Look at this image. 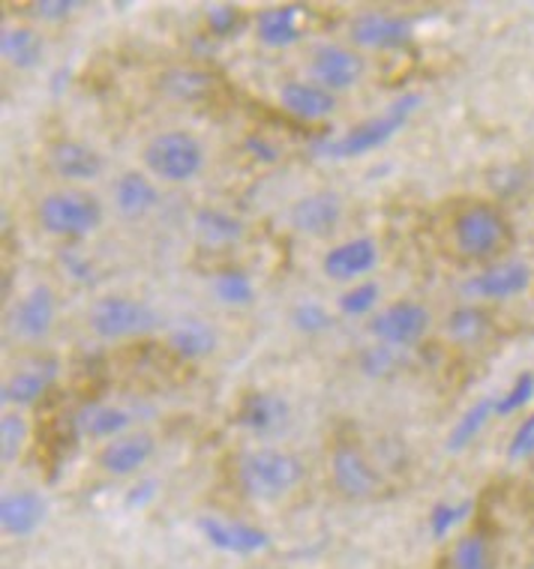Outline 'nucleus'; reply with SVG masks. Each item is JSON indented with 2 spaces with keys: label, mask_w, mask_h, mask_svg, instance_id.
<instances>
[{
  "label": "nucleus",
  "mask_w": 534,
  "mask_h": 569,
  "mask_svg": "<svg viewBox=\"0 0 534 569\" xmlns=\"http://www.w3.org/2000/svg\"><path fill=\"white\" fill-rule=\"evenodd\" d=\"M159 90L171 99H180V102H198V99H205L214 90V79H210L208 72H201V69L192 67H180V69H169L162 79H159Z\"/></svg>",
  "instance_id": "29"
},
{
  "label": "nucleus",
  "mask_w": 534,
  "mask_h": 569,
  "mask_svg": "<svg viewBox=\"0 0 534 569\" xmlns=\"http://www.w3.org/2000/svg\"><path fill=\"white\" fill-rule=\"evenodd\" d=\"M192 231H196L198 243L208 249H228L244 240V222L228 210L219 207H198L192 213Z\"/></svg>",
  "instance_id": "25"
},
{
  "label": "nucleus",
  "mask_w": 534,
  "mask_h": 569,
  "mask_svg": "<svg viewBox=\"0 0 534 569\" xmlns=\"http://www.w3.org/2000/svg\"><path fill=\"white\" fill-rule=\"evenodd\" d=\"M169 348L178 353L180 360H205L219 348V336L208 321L187 318L169 330Z\"/></svg>",
  "instance_id": "26"
},
{
  "label": "nucleus",
  "mask_w": 534,
  "mask_h": 569,
  "mask_svg": "<svg viewBox=\"0 0 534 569\" xmlns=\"http://www.w3.org/2000/svg\"><path fill=\"white\" fill-rule=\"evenodd\" d=\"M157 489H159L157 480H139L132 489H129L127 507H148V503L154 501Z\"/></svg>",
  "instance_id": "42"
},
{
  "label": "nucleus",
  "mask_w": 534,
  "mask_h": 569,
  "mask_svg": "<svg viewBox=\"0 0 534 569\" xmlns=\"http://www.w3.org/2000/svg\"><path fill=\"white\" fill-rule=\"evenodd\" d=\"M451 237H454V249L459 256L472 258V261H486L505 249L511 240V228L495 207L472 204L456 213Z\"/></svg>",
  "instance_id": "5"
},
{
  "label": "nucleus",
  "mask_w": 534,
  "mask_h": 569,
  "mask_svg": "<svg viewBox=\"0 0 534 569\" xmlns=\"http://www.w3.org/2000/svg\"><path fill=\"white\" fill-rule=\"evenodd\" d=\"M46 42L33 28H3L0 33V54L16 69H33L42 60Z\"/></svg>",
  "instance_id": "27"
},
{
  "label": "nucleus",
  "mask_w": 534,
  "mask_h": 569,
  "mask_svg": "<svg viewBox=\"0 0 534 569\" xmlns=\"http://www.w3.org/2000/svg\"><path fill=\"white\" fill-rule=\"evenodd\" d=\"M60 363L55 357H46V360H33L30 366L19 369L16 375H10L3 387H0V399L3 405H12V408H28V405L40 402L42 396L49 393L51 383L58 378Z\"/></svg>",
  "instance_id": "16"
},
{
  "label": "nucleus",
  "mask_w": 534,
  "mask_h": 569,
  "mask_svg": "<svg viewBox=\"0 0 534 569\" xmlns=\"http://www.w3.org/2000/svg\"><path fill=\"white\" fill-rule=\"evenodd\" d=\"M364 58L357 54L355 49H346V46H334V42H325L313 51V60H309V76L316 81L318 88L330 90V93H343V90H352L357 81L364 79Z\"/></svg>",
  "instance_id": "11"
},
{
  "label": "nucleus",
  "mask_w": 534,
  "mask_h": 569,
  "mask_svg": "<svg viewBox=\"0 0 534 569\" xmlns=\"http://www.w3.org/2000/svg\"><path fill=\"white\" fill-rule=\"evenodd\" d=\"M330 480L334 489L348 501H366L382 491V473L369 465L364 452L355 443H337L330 452Z\"/></svg>",
  "instance_id": "8"
},
{
  "label": "nucleus",
  "mask_w": 534,
  "mask_h": 569,
  "mask_svg": "<svg viewBox=\"0 0 534 569\" xmlns=\"http://www.w3.org/2000/svg\"><path fill=\"white\" fill-rule=\"evenodd\" d=\"M493 417H498V411H495V396L477 399V402L454 422V429L447 435V450L463 452L465 447H472V443L477 441V435L486 429V422H493Z\"/></svg>",
  "instance_id": "28"
},
{
  "label": "nucleus",
  "mask_w": 534,
  "mask_h": 569,
  "mask_svg": "<svg viewBox=\"0 0 534 569\" xmlns=\"http://www.w3.org/2000/svg\"><path fill=\"white\" fill-rule=\"evenodd\" d=\"M291 327H295L297 333L318 336L327 333V330L334 327V318H330V312H327L322 303H316V300H304V303H297L295 309H291Z\"/></svg>",
  "instance_id": "37"
},
{
  "label": "nucleus",
  "mask_w": 534,
  "mask_h": 569,
  "mask_svg": "<svg viewBox=\"0 0 534 569\" xmlns=\"http://www.w3.org/2000/svg\"><path fill=\"white\" fill-rule=\"evenodd\" d=\"M534 402V372H520L505 393L495 396V411L498 417H514Z\"/></svg>",
  "instance_id": "35"
},
{
  "label": "nucleus",
  "mask_w": 534,
  "mask_h": 569,
  "mask_svg": "<svg viewBox=\"0 0 534 569\" xmlns=\"http://www.w3.org/2000/svg\"><path fill=\"white\" fill-rule=\"evenodd\" d=\"M399 353L396 348H387V345H373V348H364L360 357H357V366L366 378H385V375H394L396 366H399Z\"/></svg>",
  "instance_id": "38"
},
{
  "label": "nucleus",
  "mask_w": 534,
  "mask_h": 569,
  "mask_svg": "<svg viewBox=\"0 0 534 569\" xmlns=\"http://www.w3.org/2000/svg\"><path fill=\"white\" fill-rule=\"evenodd\" d=\"M247 150L256 159H261V162H277V159H279L277 144H270V141H267V138H261V136L247 138Z\"/></svg>",
  "instance_id": "43"
},
{
  "label": "nucleus",
  "mask_w": 534,
  "mask_h": 569,
  "mask_svg": "<svg viewBox=\"0 0 534 569\" xmlns=\"http://www.w3.org/2000/svg\"><path fill=\"white\" fill-rule=\"evenodd\" d=\"M205 21H208V30L214 37H231L240 24V12L238 7H228V3H222V7H208Z\"/></svg>",
  "instance_id": "40"
},
{
  "label": "nucleus",
  "mask_w": 534,
  "mask_h": 569,
  "mask_svg": "<svg viewBox=\"0 0 534 569\" xmlns=\"http://www.w3.org/2000/svg\"><path fill=\"white\" fill-rule=\"evenodd\" d=\"M291 417V408L283 396L277 393H247L240 399L238 411H235V422L240 429H247L253 435H270L279 432Z\"/></svg>",
  "instance_id": "21"
},
{
  "label": "nucleus",
  "mask_w": 534,
  "mask_h": 569,
  "mask_svg": "<svg viewBox=\"0 0 534 569\" xmlns=\"http://www.w3.org/2000/svg\"><path fill=\"white\" fill-rule=\"evenodd\" d=\"M490 333V318L477 306H459L447 318V336L459 345H475Z\"/></svg>",
  "instance_id": "31"
},
{
  "label": "nucleus",
  "mask_w": 534,
  "mask_h": 569,
  "mask_svg": "<svg viewBox=\"0 0 534 569\" xmlns=\"http://www.w3.org/2000/svg\"><path fill=\"white\" fill-rule=\"evenodd\" d=\"M49 516V503L37 491H7L0 501V528L7 537H30L42 528Z\"/></svg>",
  "instance_id": "18"
},
{
  "label": "nucleus",
  "mask_w": 534,
  "mask_h": 569,
  "mask_svg": "<svg viewBox=\"0 0 534 569\" xmlns=\"http://www.w3.org/2000/svg\"><path fill=\"white\" fill-rule=\"evenodd\" d=\"M157 441L148 432H127L109 441L99 452V468L111 477H132L154 459Z\"/></svg>",
  "instance_id": "17"
},
{
  "label": "nucleus",
  "mask_w": 534,
  "mask_h": 569,
  "mask_svg": "<svg viewBox=\"0 0 534 569\" xmlns=\"http://www.w3.org/2000/svg\"><path fill=\"white\" fill-rule=\"evenodd\" d=\"M343 198L337 192H309V196L297 198L295 204L288 207V222L297 234L307 237H325L343 222Z\"/></svg>",
  "instance_id": "14"
},
{
  "label": "nucleus",
  "mask_w": 534,
  "mask_h": 569,
  "mask_svg": "<svg viewBox=\"0 0 534 569\" xmlns=\"http://www.w3.org/2000/svg\"><path fill=\"white\" fill-rule=\"evenodd\" d=\"M111 198H115V210H118L123 219H145L150 217L159 204V189L154 183V177L139 174V171H127L115 180V189H111Z\"/></svg>",
  "instance_id": "22"
},
{
  "label": "nucleus",
  "mask_w": 534,
  "mask_h": 569,
  "mask_svg": "<svg viewBox=\"0 0 534 569\" xmlns=\"http://www.w3.org/2000/svg\"><path fill=\"white\" fill-rule=\"evenodd\" d=\"M472 510H475V503L472 501H438L436 507L429 510V519H426V525H429V537L436 542L447 540L459 525L468 521Z\"/></svg>",
  "instance_id": "33"
},
{
  "label": "nucleus",
  "mask_w": 534,
  "mask_h": 569,
  "mask_svg": "<svg viewBox=\"0 0 534 569\" xmlns=\"http://www.w3.org/2000/svg\"><path fill=\"white\" fill-rule=\"evenodd\" d=\"M72 10H76L72 0H40V3L33 7V12L46 21H63Z\"/></svg>",
  "instance_id": "41"
},
{
  "label": "nucleus",
  "mask_w": 534,
  "mask_h": 569,
  "mask_svg": "<svg viewBox=\"0 0 534 569\" xmlns=\"http://www.w3.org/2000/svg\"><path fill=\"white\" fill-rule=\"evenodd\" d=\"M534 456V411L525 413L523 422L516 426L511 441H507V459L525 461Z\"/></svg>",
  "instance_id": "39"
},
{
  "label": "nucleus",
  "mask_w": 534,
  "mask_h": 569,
  "mask_svg": "<svg viewBox=\"0 0 534 569\" xmlns=\"http://www.w3.org/2000/svg\"><path fill=\"white\" fill-rule=\"evenodd\" d=\"M451 569H493V542L481 530H468L451 549Z\"/></svg>",
  "instance_id": "30"
},
{
  "label": "nucleus",
  "mask_w": 534,
  "mask_h": 569,
  "mask_svg": "<svg viewBox=\"0 0 534 569\" xmlns=\"http://www.w3.org/2000/svg\"><path fill=\"white\" fill-rule=\"evenodd\" d=\"M129 426H132V413L118 405H85L72 417V429L81 438H99V441H115L129 432Z\"/></svg>",
  "instance_id": "24"
},
{
  "label": "nucleus",
  "mask_w": 534,
  "mask_h": 569,
  "mask_svg": "<svg viewBox=\"0 0 534 569\" xmlns=\"http://www.w3.org/2000/svg\"><path fill=\"white\" fill-rule=\"evenodd\" d=\"M424 106V97L421 93H403L396 97V102H390L382 114L376 118L364 120L357 123L343 136H330V138H316L309 150L313 157L318 159H330V162H346V159H357L373 153V150H382L385 144H390L406 123L412 120L417 109Z\"/></svg>",
  "instance_id": "1"
},
{
  "label": "nucleus",
  "mask_w": 534,
  "mask_h": 569,
  "mask_svg": "<svg viewBox=\"0 0 534 569\" xmlns=\"http://www.w3.org/2000/svg\"><path fill=\"white\" fill-rule=\"evenodd\" d=\"M348 37L357 49L366 51H396L406 49L412 37H415V24L406 16H394V12L369 10L355 16Z\"/></svg>",
  "instance_id": "9"
},
{
  "label": "nucleus",
  "mask_w": 534,
  "mask_h": 569,
  "mask_svg": "<svg viewBox=\"0 0 534 569\" xmlns=\"http://www.w3.org/2000/svg\"><path fill=\"white\" fill-rule=\"evenodd\" d=\"M214 295L219 303L235 306V309H247L256 300V284L244 270H222L214 279Z\"/></svg>",
  "instance_id": "32"
},
{
  "label": "nucleus",
  "mask_w": 534,
  "mask_h": 569,
  "mask_svg": "<svg viewBox=\"0 0 534 569\" xmlns=\"http://www.w3.org/2000/svg\"><path fill=\"white\" fill-rule=\"evenodd\" d=\"M37 219L46 234L81 240L102 226V201L85 189H55L37 204Z\"/></svg>",
  "instance_id": "3"
},
{
  "label": "nucleus",
  "mask_w": 534,
  "mask_h": 569,
  "mask_svg": "<svg viewBox=\"0 0 534 569\" xmlns=\"http://www.w3.org/2000/svg\"><path fill=\"white\" fill-rule=\"evenodd\" d=\"M378 297H382V288H378V282H373V279H366V282H357L352 284L348 291H343L339 295V312L348 315V318H364V315H369L373 309H376Z\"/></svg>",
  "instance_id": "34"
},
{
  "label": "nucleus",
  "mask_w": 534,
  "mask_h": 569,
  "mask_svg": "<svg viewBox=\"0 0 534 569\" xmlns=\"http://www.w3.org/2000/svg\"><path fill=\"white\" fill-rule=\"evenodd\" d=\"M141 162L148 174L162 183H189L205 168V148L187 129H169L159 132L141 150Z\"/></svg>",
  "instance_id": "4"
},
{
  "label": "nucleus",
  "mask_w": 534,
  "mask_h": 569,
  "mask_svg": "<svg viewBox=\"0 0 534 569\" xmlns=\"http://www.w3.org/2000/svg\"><path fill=\"white\" fill-rule=\"evenodd\" d=\"M196 528L205 537V542H210L217 551H226V555L249 558V555H261V551L270 549V533L256 528V525H247V521L198 516Z\"/></svg>",
  "instance_id": "10"
},
{
  "label": "nucleus",
  "mask_w": 534,
  "mask_h": 569,
  "mask_svg": "<svg viewBox=\"0 0 534 569\" xmlns=\"http://www.w3.org/2000/svg\"><path fill=\"white\" fill-rule=\"evenodd\" d=\"M24 443H28L24 417L21 413H3V420H0V459H3V465H12L19 459Z\"/></svg>",
  "instance_id": "36"
},
{
  "label": "nucleus",
  "mask_w": 534,
  "mask_h": 569,
  "mask_svg": "<svg viewBox=\"0 0 534 569\" xmlns=\"http://www.w3.org/2000/svg\"><path fill=\"white\" fill-rule=\"evenodd\" d=\"M304 461L291 456V452L279 450V447H258L247 450L238 459L235 477H238L240 491L249 501H279L288 491H295L304 480Z\"/></svg>",
  "instance_id": "2"
},
{
  "label": "nucleus",
  "mask_w": 534,
  "mask_h": 569,
  "mask_svg": "<svg viewBox=\"0 0 534 569\" xmlns=\"http://www.w3.org/2000/svg\"><path fill=\"white\" fill-rule=\"evenodd\" d=\"M58 318V297L49 284H33L28 295L21 297L10 315L12 333L24 342H42L51 333Z\"/></svg>",
  "instance_id": "13"
},
{
  "label": "nucleus",
  "mask_w": 534,
  "mask_h": 569,
  "mask_svg": "<svg viewBox=\"0 0 534 569\" xmlns=\"http://www.w3.org/2000/svg\"><path fill=\"white\" fill-rule=\"evenodd\" d=\"M534 282V270L525 261H502V264L486 267L484 273L472 276L463 284V295L475 300H511L525 295Z\"/></svg>",
  "instance_id": "12"
},
{
  "label": "nucleus",
  "mask_w": 534,
  "mask_h": 569,
  "mask_svg": "<svg viewBox=\"0 0 534 569\" xmlns=\"http://www.w3.org/2000/svg\"><path fill=\"white\" fill-rule=\"evenodd\" d=\"M49 166L60 180H70V183H88L102 174V157L81 141H58L49 150Z\"/></svg>",
  "instance_id": "23"
},
{
  "label": "nucleus",
  "mask_w": 534,
  "mask_h": 569,
  "mask_svg": "<svg viewBox=\"0 0 534 569\" xmlns=\"http://www.w3.org/2000/svg\"><path fill=\"white\" fill-rule=\"evenodd\" d=\"M307 10L295 7V3H283V7H267L256 16V37L267 49H288L304 37V24H307Z\"/></svg>",
  "instance_id": "19"
},
{
  "label": "nucleus",
  "mask_w": 534,
  "mask_h": 569,
  "mask_svg": "<svg viewBox=\"0 0 534 569\" xmlns=\"http://www.w3.org/2000/svg\"><path fill=\"white\" fill-rule=\"evenodd\" d=\"M429 327H433V315H429L424 303H417V300H396V303L385 306L382 312L373 315L369 333H373L378 345L406 351V348H415V345L424 342Z\"/></svg>",
  "instance_id": "7"
},
{
  "label": "nucleus",
  "mask_w": 534,
  "mask_h": 569,
  "mask_svg": "<svg viewBox=\"0 0 534 569\" xmlns=\"http://www.w3.org/2000/svg\"><path fill=\"white\" fill-rule=\"evenodd\" d=\"M376 264V240H373V237H355V240H346V243L327 249L325 261H322V270H325L327 279H334V282H352V279H360V276L373 273Z\"/></svg>",
  "instance_id": "15"
},
{
  "label": "nucleus",
  "mask_w": 534,
  "mask_h": 569,
  "mask_svg": "<svg viewBox=\"0 0 534 569\" xmlns=\"http://www.w3.org/2000/svg\"><path fill=\"white\" fill-rule=\"evenodd\" d=\"M279 106L304 123L330 118L337 111V93L318 88L316 81H286L279 88Z\"/></svg>",
  "instance_id": "20"
},
{
  "label": "nucleus",
  "mask_w": 534,
  "mask_h": 569,
  "mask_svg": "<svg viewBox=\"0 0 534 569\" xmlns=\"http://www.w3.org/2000/svg\"><path fill=\"white\" fill-rule=\"evenodd\" d=\"M88 327L90 333L106 342H120V339H139V336L154 333L159 327V315L141 300L109 295L99 297L88 309Z\"/></svg>",
  "instance_id": "6"
}]
</instances>
